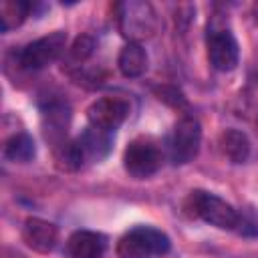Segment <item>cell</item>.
Instances as JSON below:
<instances>
[{
  "instance_id": "obj_1",
  "label": "cell",
  "mask_w": 258,
  "mask_h": 258,
  "mask_svg": "<svg viewBox=\"0 0 258 258\" xmlns=\"http://www.w3.org/2000/svg\"><path fill=\"white\" fill-rule=\"evenodd\" d=\"M183 210L189 218H200L210 226H216L222 230H236L242 224V218L228 202L202 189H196L187 196Z\"/></svg>"
},
{
  "instance_id": "obj_2",
  "label": "cell",
  "mask_w": 258,
  "mask_h": 258,
  "mask_svg": "<svg viewBox=\"0 0 258 258\" xmlns=\"http://www.w3.org/2000/svg\"><path fill=\"white\" fill-rule=\"evenodd\" d=\"M169 250V238L155 228H133L117 242L119 258H153Z\"/></svg>"
},
{
  "instance_id": "obj_3",
  "label": "cell",
  "mask_w": 258,
  "mask_h": 258,
  "mask_svg": "<svg viewBox=\"0 0 258 258\" xmlns=\"http://www.w3.org/2000/svg\"><path fill=\"white\" fill-rule=\"evenodd\" d=\"M155 12L147 2H123L119 4V28L123 36L131 40L145 38L155 30Z\"/></svg>"
},
{
  "instance_id": "obj_4",
  "label": "cell",
  "mask_w": 258,
  "mask_h": 258,
  "mask_svg": "<svg viewBox=\"0 0 258 258\" xmlns=\"http://www.w3.org/2000/svg\"><path fill=\"white\" fill-rule=\"evenodd\" d=\"M125 171L137 179L153 175L161 165V151L149 139H135L123 153Z\"/></svg>"
},
{
  "instance_id": "obj_5",
  "label": "cell",
  "mask_w": 258,
  "mask_h": 258,
  "mask_svg": "<svg viewBox=\"0 0 258 258\" xmlns=\"http://www.w3.org/2000/svg\"><path fill=\"white\" fill-rule=\"evenodd\" d=\"M64 44H67V34L56 30L48 36H42L30 44H26L20 54H18V60H20V67L28 69V71H38L46 64H50L52 60H56L60 56V52L64 50Z\"/></svg>"
},
{
  "instance_id": "obj_6",
  "label": "cell",
  "mask_w": 258,
  "mask_h": 258,
  "mask_svg": "<svg viewBox=\"0 0 258 258\" xmlns=\"http://www.w3.org/2000/svg\"><path fill=\"white\" fill-rule=\"evenodd\" d=\"M200 143H202V127L200 121L196 117H181L171 133V161L173 163H187L191 161L198 151H200Z\"/></svg>"
},
{
  "instance_id": "obj_7",
  "label": "cell",
  "mask_w": 258,
  "mask_h": 258,
  "mask_svg": "<svg viewBox=\"0 0 258 258\" xmlns=\"http://www.w3.org/2000/svg\"><path fill=\"white\" fill-rule=\"evenodd\" d=\"M208 58L216 71L228 73V71L236 69L238 58H240V50H238V42L230 30H226V28L210 30V34H208Z\"/></svg>"
},
{
  "instance_id": "obj_8",
  "label": "cell",
  "mask_w": 258,
  "mask_h": 258,
  "mask_svg": "<svg viewBox=\"0 0 258 258\" xmlns=\"http://www.w3.org/2000/svg\"><path fill=\"white\" fill-rule=\"evenodd\" d=\"M129 115V103L121 97H103L97 99L89 109L87 117L89 123L103 131H115Z\"/></svg>"
},
{
  "instance_id": "obj_9",
  "label": "cell",
  "mask_w": 258,
  "mask_h": 258,
  "mask_svg": "<svg viewBox=\"0 0 258 258\" xmlns=\"http://www.w3.org/2000/svg\"><path fill=\"white\" fill-rule=\"evenodd\" d=\"M22 240L26 242L28 248L46 254L56 244V228H54V224H50L46 220L28 218L22 228Z\"/></svg>"
},
{
  "instance_id": "obj_10",
  "label": "cell",
  "mask_w": 258,
  "mask_h": 258,
  "mask_svg": "<svg viewBox=\"0 0 258 258\" xmlns=\"http://www.w3.org/2000/svg\"><path fill=\"white\" fill-rule=\"evenodd\" d=\"M67 248L73 258H101L107 248V242L97 232L79 230L69 238Z\"/></svg>"
},
{
  "instance_id": "obj_11",
  "label": "cell",
  "mask_w": 258,
  "mask_h": 258,
  "mask_svg": "<svg viewBox=\"0 0 258 258\" xmlns=\"http://www.w3.org/2000/svg\"><path fill=\"white\" fill-rule=\"evenodd\" d=\"M117 64L125 77H129V79L141 77L147 71V52L139 42H129L121 48Z\"/></svg>"
},
{
  "instance_id": "obj_12",
  "label": "cell",
  "mask_w": 258,
  "mask_h": 258,
  "mask_svg": "<svg viewBox=\"0 0 258 258\" xmlns=\"http://www.w3.org/2000/svg\"><path fill=\"white\" fill-rule=\"evenodd\" d=\"M220 149L232 163H244L250 155V141L238 129H226L220 135Z\"/></svg>"
},
{
  "instance_id": "obj_13",
  "label": "cell",
  "mask_w": 258,
  "mask_h": 258,
  "mask_svg": "<svg viewBox=\"0 0 258 258\" xmlns=\"http://www.w3.org/2000/svg\"><path fill=\"white\" fill-rule=\"evenodd\" d=\"M44 123H46V135L56 139V137H62L64 131H67V125H69V119H71V109L64 101H50L46 107H44Z\"/></svg>"
},
{
  "instance_id": "obj_14",
  "label": "cell",
  "mask_w": 258,
  "mask_h": 258,
  "mask_svg": "<svg viewBox=\"0 0 258 258\" xmlns=\"http://www.w3.org/2000/svg\"><path fill=\"white\" fill-rule=\"evenodd\" d=\"M111 131H103V129H97V127H89L83 135H81V139H79V143H81V147H83V151H85V155L87 157H93V159H101V157H105L107 153H109V149H111Z\"/></svg>"
},
{
  "instance_id": "obj_15",
  "label": "cell",
  "mask_w": 258,
  "mask_h": 258,
  "mask_svg": "<svg viewBox=\"0 0 258 258\" xmlns=\"http://www.w3.org/2000/svg\"><path fill=\"white\" fill-rule=\"evenodd\" d=\"M36 155V145L28 133L12 135L4 145V157L14 163H28Z\"/></svg>"
},
{
  "instance_id": "obj_16",
  "label": "cell",
  "mask_w": 258,
  "mask_h": 258,
  "mask_svg": "<svg viewBox=\"0 0 258 258\" xmlns=\"http://www.w3.org/2000/svg\"><path fill=\"white\" fill-rule=\"evenodd\" d=\"M30 4L28 2H20V0H6L0 6V28L2 32H8L10 28H16L24 22V18L30 12Z\"/></svg>"
},
{
  "instance_id": "obj_17",
  "label": "cell",
  "mask_w": 258,
  "mask_h": 258,
  "mask_svg": "<svg viewBox=\"0 0 258 258\" xmlns=\"http://www.w3.org/2000/svg\"><path fill=\"white\" fill-rule=\"evenodd\" d=\"M83 159H85V151H83V147H81L79 141L64 143V145H60V149L56 151V161H58L60 167H64V169H77V167H81Z\"/></svg>"
},
{
  "instance_id": "obj_18",
  "label": "cell",
  "mask_w": 258,
  "mask_h": 258,
  "mask_svg": "<svg viewBox=\"0 0 258 258\" xmlns=\"http://www.w3.org/2000/svg\"><path fill=\"white\" fill-rule=\"evenodd\" d=\"M93 48H95V40H93L91 36L83 34V36H79V38L75 40V44H73V48H71V54H73L77 60H85L87 56H91Z\"/></svg>"
}]
</instances>
